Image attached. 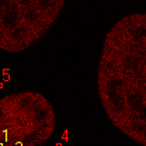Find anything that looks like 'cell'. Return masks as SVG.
I'll list each match as a JSON object with an SVG mask.
<instances>
[{
  "label": "cell",
  "mask_w": 146,
  "mask_h": 146,
  "mask_svg": "<svg viewBox=\"0 0 146 146\" xmlns=\"http://www.w3.org/2000/svg\"><path fill=\"white\" fill-rule=\"evenodd\" d=\"M97 93L110 122L146 146V14L119 18L103 42Z\"/></svg>",
  "instance_id": "cell-1"
},
{
  "label": "cell",
  "mask_w": 146,
  "mask_h": 146,
  "mask_svg": "<svg viewBox=\"0 0 146 146\" xmlns=\"http://www.w3.org/2000/svg\"><path fill=\"white\" fill-rule=\"evenodd\" d=\"M55 129V110L44 94L23 90L0 97V146H42Z\"/></svg>",
  "instance_id": "cell-2"
},
{
  "label": "cell",
  "mask_w": 146,
  "mask_h": 146,
  "mask_svg": "<svg viewBox=\"0 0 146 146\" xmlns=\"http://www.w3.org/2000/svg\"><path fill=\"white\" fill-rule=\"evenodd\" d=\"M65 0H0V49L18 54L41 41L56 23Z\"/></svg>",
  "instance_id": "cell-3"
}]
</instances>
